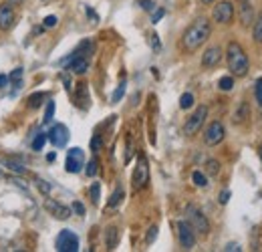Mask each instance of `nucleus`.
I'll return each mask as SVG.
<instances>
[{"label":"nucleus","mask_w":262,"mask_h":252,"mask_svg":"<svg viewBox=\"0 0 262 252\" xmlns=\"http://www.w3.org/2000/svg\"><path fill=\"white\" fill-rule=\"evenodd\" d=\"M85 165V154L81 148H73L67 154V161H65V167H67L69 174H79L81 167Z\"/></svg>","instance_id":"10"},{"label":"nucleus","mask_w":262,"mask_h":252,"mask_svg":"<svg viewBox=\"0 0 262 252\" xmlns=\"http://www.w3.org/2000/svg\"><path fill=\"white\" fill-rule=\"evenodd\" d=\"M8 83V75H0V87H4Z\"/></svg>","instance_id":"43"},{"label":"nucleus","mask_w":262,"mask_h":252,"mask_svg":"<svg viewBox=\"0 0 262 252\" xmlns=\"http://www.w3.org/2000/svg\"><path fill=\"white\" fill-rule=\"evenodd\" d=\"M228 200H230V192L226 190V192H222V194H220V204L224 206V204H228Z\"/></svg>","instance_id":"41"},{"label":"nucleus","mask_w":262,"mask_h":252,"mask_svg":"<svg viewBox=\"0 0 262 252\" xmlns=\"http://www.w3.org/2000/svg\"><path fill=\"white\" fill-rule=\"evenodd\" d=\"M117 242H119V230L115 226H109L105 230V244H107V248L113 250L117 246Z\"/></svg>","instance_id":"18"},{"label":"nucleus","mask_w":262,"mask_h":252,"mask_svg":"<svg viewBox=\"0 0 262 252\" xmlns=\"http://www.w3.org/2000/svg\"><path fill=\"white\" fill-rule=\"evenodd\" d=\"M218 87H220L222 91H230L234 87V79L232 77H222L220 83H218Z\"/></svg>","instance_id":"28"},{"label":"nucleus","mask_w":262,"mask_h":252,"mask_svg":"<svg viewBox=\"0 0 262 252\" xmlns=\"http://www.w3.org/2000/svg\"><path fill=\"white\" fill-rule=\"evenodd\" d=\"M121 200H123V188L117 186V188H115V192H113V196L109 198V204H107V206H109V208H115V206H119Z\"/></svg>","instance_id":"22"},{"label":"nucleus","mask_w":262,"mask_h":252,"mask_svg":"<svg viewBox=\"0 0 262 252\" xmlns=\"http://www.w3.org/2000/svg\"><path fill=\"white\" fill-rule=\"evenodd\" d=\"M254 95H256V103L262 107V79L256 81V85H254Z\"/></svg>","instance_id":"32"},{"label":"nucleus","mask_w":262,"mask_h":252,"mask_svg":"<svg viewBox=\"0 0 262 252\" xmlns=\"http://www.w3.org/2000/svg\"><path fill=\"white\" fill-rule=\"evenodd\" d=\"M151 45H154V49H160V43H158V34H151Z\"/></svg>","instance_id":"42"},{"label":"nucleus","mask_w":262,"mask_h":252,"mask_svg":"<svg viewBox=\"0 0 262 252\" xmlns=\"http://www.w3.org/2000/svg\"><path fill=\"white\" fill-rule=\"evenodd\" d=\"M49 141L55 145V148H65L69 141V129H67V125H63V123H57L51 127V131L47 133Z\"/></svg>","instance_id":"9"},{"label":"nucleus","mask_w":262,"mask_h":252,"mask_svg":"<svg viewBox=\"0 0 262 252\" xmlns=\"http://www.w3.org/2000/svg\"><path fill=\"white\" fill-rule=\"evenodd\" d=\"M186 220H188L190 226L194 228V232H200V234H208V232H210L208 218H206L196 206H186Z\"/></svg>","instance_id":"3"},{"label":"nucleus","mask_w":262,"mask_h":252,"mask_svg":"<svg viewBox=\"0 0 262 252\" xmlns=\"http://www.w3.org/2000/svg\"><path fill=\"white\" fill-rule=\"evenodd\" d=\"M222 49L220 47H208L206 53L202 55V65L204 67H216L218 63L222 61Z\"/></svg>","instance_id":"14"},{"label":"nucleus","mask_w":262,"mask_h":252,"mask_svg":"<svg viewBox=\"0 0 262 252\" xmlns=\"http://www.w3.org/2000/svg\"><path fill=\"white\" fill-rule=\"evenodd\" d=\"M77 105L81 109H87L89 107V103H91V97H89V89H87V85L85 83H79L77 85Z\"/></svg>","instance_id":"17"},{"label":"nucleus","mask_w":262,"mask_h":252,"mask_svg":"<svg viewBox=\"0 0 262 252\" xmlns=\"http://www.w3.org/2000/svg\"><path fill=\"white\" fill-rule=\"evenodd\" d=\"M258 156H260V159H262V145H260V148H258Z\"/></svg>","instance_id":"46"},{"label":"nucleus","mask_w":262,"mask_h":252,"mask_svg":"<svg viewBox=\"0 0 262 252\" xmlns=\"http://www.w3.org/2000/svg\"><path fill=\"white\" fill-rule=\"evenodd\" d=\"M192 180H194L196 186H200V188L208 186V180H206V176H204L202 172H194V174H192Z\"/></svg>","instance_id":"27"},{"label":"nucleus","mask_w":262,"mask_h":252,"mask_svg":"<svg viewBox=\"0 0 262 252\" xmlns=\"http://www.w3.org/2000/svg\"><path fill=\"white\" fill-rule=\"evenodd\" d=\"M42 101H45V93H34V95L29 97V107L31 109H38L42 105Z\"/></svg>","instance_id":"23"},{"label":"nucleus","mask_w":262,"mask_h":252,"mask_svg":"<svg viewBox=\"0 0 262 252\" xmlns=\"http://www.w3.org/2000/svg\"><path fill=\"white\" fill-rule=\"evenodd\" d=\"M158 238V226H151L149 230H147V236H145V242L147 244H151V242H154Z\"/></svg>","instance_id":"34"},{"label":"nucleus","mask_w":262,"mask_h":252,"mask_svg":"<svg viewBox=\"0 0 262 252\" xmlns=\"http://www.w3.org/2000/svg\"><path fill=\"white\" fill-rule=\"evenodd\" d=\"M139 6H141L143 10H147V12H154V10L158 8L154 0H139Z\"/></svg>","instance_id":"33"},{"label":"nucleus","mask_w":262,"mask_h":252,"mask_svg":"<svg viewBox=\"0 0 262 252\" xmlns=\"http://www.w3.org/2000/svg\"><path fill=\"white\" fill-rule=\"evenodd\" d=\"M194 105V95L192 93H184L182 97H180V107L182 109H190Z\"/></svg>","instance_id":"25"},{"label":"nucleus","mask_w":262,"mask_h":252,"mask_svg":"<svg viewBox=\"0 0 262 252\" xmlns=\"http://www.w3.org/2000/svg\"><path fill=\"white\" fill-rule=\"evenodd\" d=\"M226 135V129H224V125L220 121H212L208 125V129L204 133V143L206 145H218Z\"/></svg>","instance_id":"8"},{"label":"nucleus","mask_w":262,"mask_h":252,"mask_svg":"<svg viewBox=\"0 0 262 252\" xmlns=\"http://www.w3.org/2000/svg\"><path fill=\"white\" fill-rule=\"evenodd\" d=\"M252 38L256 40L258 45H262V14L258 16V20H254V27H252Z\"/></svg>","instance_id":"20"},{"label":"nucleus","mask_w":262,"mask_h":252,"mask_svg":"<svg viewBox=\"0 0 262 252\" xmlns=\"http://www.w3.org/2000/svg\"><path fill=\"white\" fill-rule=\"evenodd\" d=\"M202 2H204V4H210V2H214V0H202Z\"/></svg>","instance_id":"47"},{"label":"nucleus","mask_w":262,"mask_h":252,"mask_svg":"<svg viewBox=\"0 0 262 252\" xmlns=\"http://www.w3.org/2000/svg\"><path fill=\"white\" fill-rule=\"evenodd\" d=\"M210 34H212V27H210V23L206 18H198L196 23H192L188 29H186V32L182 34V47H184V51H188V53H194V51H198L206 40L210 38Z\"/></svg>","instance_id":"1"},{"label":"nucleus","mask_w":262,"mask_h":252,"mask_svg":"<svg viewBox=\"0 0 262 252\" xmlns=\"http://www.w3.org/2000/svg\"><path fill=\"white\" fill-rule=\"evenodd\" d=\"M226 250H240V246L232 242V244H228V246H226Z\"/></svg>","instance_id":"44"},{"label":"nucleus","mask_w":262,"mask_h":252,"mask_svg":"<svg viewBox=\"0 0 262 252\" xmlns=\"http://www.w3.org/2000/svg\"><path fill=\"white\" fill-rule=\"evenodd\" d=\"M99 196H101V184L95 182V184L91 186V202H93L95 206L99 204Z\"/></svg>","instance_id":"29"},{"label":"nucleus","mask_w":262,"mask_h":252,"mask_svg":"<svg viewBox=\"0 0 262 252\" xmlns=\"http://www.w3.org/2000/svg\"><path fill=\"white\" fill-rule=\"evenodd\" d=\"M57 23H59V20H57V16H53V14L45 18V27H47V29H53Z\"/></svg>","instance_id":"38"},{"label":"nucleus","mask_w":262,"mask_h":252,"mask_svg":"<svg viewBox=\"0 0 262 252\" xmlns=\"http://www.w3.org/2000/svg\"><path fill=\"white\" fill-rule=\"evenodd\" d=\"M240 2H246V0H240Z\"/></svg>","instance_id":"48"},{"label":"nucleus","mask_w":262,"mask_h":252,"mask_svg":"<svg viewBox=\"0 0 262 252\" xmlns=\"http://www.w3.org/2000/svg\"><path fill=\"white\" fill-rule=\"evenodd\" d=\"M63 65L67 67L71 73L83 75V73H87V69H89V59H87V57H81V55H77V53H73L69 59L63 61Z\"/></svg>","instance_id":"12"},{"label":"nucleus","mask_w":262,"mask_h":252,"mask_svg":"<svg viewBox=\"0 0 262 252\" xmlns=\"http://www.w3.org/2000/svg\"><path fill=\"white\" fill-rule=\"evenodd\" d=\"M36 186H38V190H40L42 194H49V192H51V186H49L45 180H36Z\"/></svg>","instance_id":"37"},{"label":"nucleus","mask_w":262,"mask_h":252,"mask_svg":"<svg viewBox=\"0 0 262 252\" xmlns=\"http://www.w3.org/2000/svg\"><path fill=\"white\" fill-rule=\"evenodd\" d=\"M149 182V167H147V159L143 156L137 158V165L133 170V178H131V184H133L135 190H141L145 188V184Z\"/></svg>","instance_id":"5"},{"label":"nucleus","mask_w":262,"mask_h":252,"mask_svg":"<svg viewBox=\"0 0 262 252\" xmlns=\"http://www.w3.org/2000/svg\"><path fill=\"white\" fill-rule=\"evenodd\" d=\"M214 20L220 25H230L232 18H234V4L228 2V0H222V2H218L214 6V12H212Z\"/></svg>","instance_id":"7"},{"label":"nucleus","mask_w":262,"mask_h":252,"mask_svg":"<svg viewBox=\"0 0 262 252\" xmlns=\"http://www.w3.org/2000/svg\"><path fill=\"white\" fill-rule=\"evenodd\" d=\"M73 210H75V212H77L79 216H83V214H85V208H83V204H81V202H75V204H73Z\"/></svg>","instance_id":"40"},{"label":"nucleus","mask_w":262,"mask_h":252,"mask_svg":"<svg viewBox=\"0 0 262 252\" xmlns=\"http://www.w3.org/2000/svg\"><path fill=\"white\" fill-rule=\"evenodd\" d=\"M53 115H55V103L53 101H47V111H45V123H51L53 121Z\"/></svg>","instance_id":"31"},{"label":"nucleus","mask_w":262,"mask_h":252,"mask_svg":"<svg viewBox=\"0 0 262 252\" xmlns=\"http://www.w3.org/2000/svg\"><path fill=\"white\" fill-rule=\"evenodd\" d=\"M164 14H165V10H164V8H156V10H154V14H151V23H154V25H156V23H160Z\"/></svg>","instance_id":"36"},{"label":"nucleus","mask_w":262,"mask_h":252,"mask_svg":"<svg viewBox=\"0 0 262 252\" xmlns=\"http://www.w3.org/2000/svg\"><path fill=\"white\" fill-rule=\"evenodd\" d=\"M123 93H125V83H121V85L115 89V93H113V97H111V101L113 103H119V99L123 97Z\"/></svg>","instance_id":"35"},{"label":"nucleus","mask_w":262,"mask_h":252,"mask_svg":"<svg viewBox=\"0 0 262 252\" xmlns=\"http://www.w3.org/2000/svg\"><path fill=\"white\" fill-rule=\"evenodd\" d=\"M47 139H49V137H47V133H42V131H40V133H38V135L33 139V143H31V145H33V150H34V152H40L42 148H45Z\"/></svg>","instance_id":"21"},{"label":"nucleus","mask_w":262,"mask_h":252,"mask_svg":"<svg viewBox=\"0 0 262 252\" xmlns=\"http://www.w3.org/2000/svg\"><path fill=\"white\" fill-rule=\"evenodd\" d=\"M206 117H208V107H206V105H200V107L192 113V117L186 121V125H184V133H186L188 137L196 135V133H198V131L202 129V125H204Z\"/></svg>","instance_id":"4"},{"label":"nucleus","mask_w":262,"mask_h":252,"mask_svg":"<svg viewBox=\"0 0 262 252\" xmlns=\"http://www.w3.org/2000/svg\"><path fill=\"white\" fill-rule=\"evenodd\" d=\"M8 81L14 83V87H20V81H23V69H14V71L8 75Z\"/></svg>","instance_id":"26"},{"label":"nucleus","mask_w":262,"mask_h":252,"mask_svg":"<svg viewBox=\"0 0 262 252\" xmlns=\"http://www.w3.org/2000/svg\"><path fill=\"white\" fill-rule=\"evenodd\" d=\"M99 148H101V137L95 135V137L91 139V150H93V152H99Z\"/></svg>","instance_id":"39"},{"label":"nucleus","mask_w":262,"mask_h":252,"mask_svg":"<svg viewBox=\"0 0 262 252\" xmlns=\"http://www.w3.org/2000/svg\"><path fill=\"white\" fill-rule=\"evenodd\" d=\"M10 2H12V4H20V2H23V0H10Z\"/></svg>","instance_id":"45"},{"label":"nucleus","mask_w":262,"mask_h":252,"mask_svg":"<svg viewBox=\"0 0 262 252\" xmlns=\"http://www.w3.org/2000/svg\"><path fill=\"white\" fill-rule=\"evenodd\" d=\"M4 163H6L8 170H12L16 174H25L27 172V161L20 159V158H8V159H4Z\"/></svg>","instance_id":"19"},{"label":"nucleus","mask_w":262,"mask_h":252,"mask_svg":"<svg viewBox=\"0 0 262 252\" xmlns=\"http://www.w3.org/2000/svg\"><path fill=\"white\" fill-rule=\"evenodd\" d=\"M206 172H208L210 176H218V174H220V161L208 159V161H206Z\"/></svg>","instance_id":"24"},{"label":"nucleus","mask_w":262,"mask_h":252,"mask_svg":"<svg viewBox=\"0 0 262 252\" xmlns=\"http://www.w3.org/2000/svg\"><path fill=\"white\" fill-rule=\"evenodd\" d=\"M85 172H87V176H89V178H93L99 172V161L97 159H91L89 163H87V170Z\"/></svg>","instance_id":"30"},{"label":"nucleus","mask_w":262,"mask_h":252,"mask_svg":"<svg viewBox=\"0 0 262 252\" xmlns=\"http://www.w3.org/2000/svg\"><path fill=\"white\" fill-rule=\"evenodd\" d=\"M240 23H242V27H250L254 23V10L250 6V0L240 2Z\"/></svg>","instance_id":"16"},{"label":"nucleus","mask_w":262,"mask_h":252,"mask_svg":"<svg viewBox=\"0 0 262 252\" xmlns=\"http://www.w3.org/2000/svg\"><path fill=\"white\" fill-rule=\"evenodd\" d=\"M14 8L8 4V2H4V4H0V31H8V29H12V25H14Z\"/></svg>","instance_id":"13"},{"label":"nucleus","mask_w":262,"mask_h":252,"mask_svg":"<svg viewBox=\"0 0 262 252\" xmlns=\"http://www.w3.org/2000/svg\"><path fill=\"white\" fill-rule=\"evenodd\" d=\"M57 250L59 252H77L79 250V238L71 230H61L57 236Z\"/></svg>","instance_id":"6"},{"label":"nucleus","mask_w":262,"mask_h":252,"mask_svg":"<svg viewBox=\"0 0 262 252\" xmlns=\"http://www.w3.org/2000/svg\"><path fill=\"white\" fill-rule=\"evenodd\" d=\"M226 59H228V69L236 77H246L248 75V57L244 55V49L238 43H230L226 49Z\"/></svg>","instance_id":"2"},{"label":"nucleus","mask_w":262,"mask_h":252,"mask_svg":"<svg viewBox=\"0 0 262 252\" xmlns=\"http://www.w3.org/2000/svg\"><path fill=\"white\" fill-rule=\"evenodd\" d=\"M45 208L49 210V212L57 218V220H67V218H71V208H67V206H63V204H59V202H53V200H47V204H45Z\"/></svg>","instance_id":"15"},{"label":"nucleus","mask_w":262,"mask_h":252,"mask_svg":"<svg viewBox=\"0 0 262 252\" xmlns=\"http://www.w3.org/2000/svg\"><path fill=\"white\" fill-rule=\"evenodd\" d=\"M178 238H180V244L182 248H194L196 244V234H194V228L190 226L188 220H180L178 222Z\"/></svg>","instance_id":"11"}]
</instances>
